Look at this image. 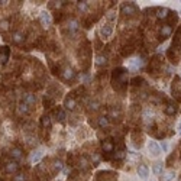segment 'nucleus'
I'll return each instance as SVG.
<instances>
[{
  "instance_id": "nucleus-1",
  "label": "nucleus",
  "mask_w": 181,
  "mask_h": 181,
  "mask_svg": "<svg viewBox=\"0 0 181 181\" xmlns=\"http://www.w3.org/2000/svg\"><path fill=\"white\" fill-rule=\"evenodd\" d=\"M112 83H113V87L116 90L125 88L126 84H128V70H125V68H116L113 71Z\"/></svg>"
},
{
  "instance_id": "nucleus-2",
  "label": "nucleus",
  "mask_w": 181,
  "mask_h": 181,
  "mask_svg": "<svg viewBox=\"0 0 181 181\" xmlns=\"http://www.w3.org/2000/svg\"><path fill=\"white\" fill-rule=\"evenodd\" d=\"M102 149H103V152H105V159H110V156H112V154H113V151H114V144H113V141H112V139H105V141L102 142Z\"/></svg>"
},
{
  "instance_id": "nucleus-3",
  "label": "nucleus",
  "mask_w": 181,
  "mask_h": 181,
  "mask_svg": "<svg viewBox=\"0 0 181 181\" xmlns=\"http://www.w3.org/2000/svg\"><path fill=\"white\" fill-rule=\"evenodd\" d=\"M173 96L175 97L177 102H181V78L175 77L173 83Z\"/></svg>"
},
{
  "instance_id": "nucleus-4",
  "label": "nucleus",
  "mask_w": 181,
  "mask_h": 181,
  "mask_svg": "<svg viewBox=\"0 0 181 181\" xmlns=\"http://www.w3.org/2000/svg\"><path fill=\"white\" fill-rule=\"evenodd\" d=\"M138 12V7L133 4V3H125L122 4V13L125 16H130V15H135Z\"/></svg>"
},
{
  "instance_id": "nucleus-5",
  "label": "nucleus",
  "mask_w": 181,
  "mask_h": 181,
  "mask_svg": "<svg viewBox=\"0 0 181 181\" xmlns=\"http://www.w3.org/2000/svg\"><path fill=\"white\" fill-rule=\"evenodd\" d=\"M112 32H113V26H112L110 23H105V25L100 28V35H102L103 39H107V38H110Z\"/></svg>"
},
{
  "instance_id": "nucleus-6",
  "label": "nucleus",
  "mask_w": 181,
  "mask_h": 181,
  "mask_svg": "<svg viewBox=\"0 0 181 181\" xmlns=\"http://www.w3.org/2000/svg\"><path fill=\"white\" fill-rule=\"evenodd\" d=\"M148 149H149V152H151L154 156H158V155L161 154V148H159V145L156 144L155 141H151V142L148 144Z\"/></svg>"
},
{
  "instance_id": "nucleus-7",
  "label": "nucleus",
  "mask_w": 181,
  "mask_h": 181,
  "mask_svg": "<svg viewBox=\"0 0 181 181\" xmlns=\"http://www.w3.org/2000/svg\"><path fill=\"white\" fill-rule=\"evenodd\" d=\"M39 20H41V23H42L45 28H48V26L51 25V15L46 13V12H42V13L39 15Z\"/></svg>"
},
{
  "instance_id": "nucleus-8",
  "label": "nucleus",
  "mask_w": 181,
  "mask_h": 181,
  "mask_svg": "<svg viewBox=\"0 0 181 181\" xmlns=\"http://www.w3.org/2000/svg\"><path fill=\"white\" fill-rule=\"evenodd\" d=\"M173 34V28L171 26H168V25H164L162 28H161V32H159V35H161V39L164 41V39H167V38H170Z\"/></svg>"
},
{
  "instance_id": "nucleus-9",
  "label": "nucleus",
  "mask_w": 181,
  "mask_h": 181,
  "mask_svg": "<svg viewBox=\"0 0 181 181\" xmlns=\"http://www.w3.org/2000/svg\"><path fill=\"white\" fill-rule=\"evenodd\" d=\"M167 19H168V23H167V25L173 28V26L178 22V13H177V12H171V10H170V13H168V18H167Z\"/></svg>"
},
{
  "instance_id": "nucleus-10",
  "label": "nucleus",
  "mask_w": 181,
  "mask_h": 181,
  "mask_svg": "<svg viewBox=\"0 0 181 181\" xmlns=\"http://www.w3.org/2000/svg\"><path fill=\"white\" fill-rule=\"evenodd\" d=\"M7 60H9V48L1 46L0 48V64H6Z\"/></svg>"
},
{
  "instance_id": "nucleus-11",
  "label": "nucleus",
  "mask_w": 181,
  "mask_h": 181,
  "mask_svg": "<svg viewBox=\"0 0 181 181\" xmlns=\"http://www.w3.org/2000/svg\"><path fill=\"white\" fill-rule=\"evenodd\" d=\"M61 77H62V80H65V81H68V80H72L74 77H75V72L72 71V68H70V67H67L64 71H62V74H61Z\"/></svg>"
},
{
  "instance_id": "nucleus-12",
  "label": "nucleus",
  "mask_w": 181,
  "mask_h": 181,
  "mask_svg": "<svg viewBox=\"0 0 181 181\" xmlns=\"http://www.w3.org/2000/svg\"><path fill=\"white\" fill-rule=\"evenodd\" d=\"M177 105L175 103H173V102H168V105H167V107H165V113L168 114V116H173V114H175L177 113Z\"/></svg>"
},
{
  "instance_id": "nucleus-13",
  "label": "nucleus",
  "mask_w": 181,
  "mask_h": 181,
  "mask_svg": "<svg viewBox=\"0 0 181 181\" xmlns=\"http://www.w3.org/2000/svg\"><path fill=\"white\" fill-rule=\"evenodd\" d=\"M168 13H170V9H167V7L156 9V18L158 19H167L168 18Z\"/></svg>"
},
{
  "instance_id": "nucleus-14",
  "label": "nucleus",
  "mask_w": 181,
  "mask_h": 181,
  "mask_svg": "<svg viewBox=\"0 0 181 181\" xmlns=\"http://www.w3.org/2000/svg\"><path fill=\"white\" fill-rule=\"evenodd\" d=\"M75 105H77V103H75V99H74L72 96H68V97L65 99V103H64V106H65L67 109L74 110V109H75Z\"/></svg>"
},
{
  "instance_id": "nucleus-15",
  "label": "nucleus",
  "mask_w": 181,
  "mask_h": 181,
  "mask_svg": "<svg viewBox=\"0 0 181 181\" xmlns=\"http://www.w3.org/2000/svg\"><path fill=\"white\" fill-rule=\"evenodd\" d=\"M138 174H139V177H141V178H146V177H148V174H149V170L146 168V165L141 164V165L138 167Z\"/></svg>"
},
{
  "instance_id": "nucleus-16",
  "label": "nucleus",
  "mask_w": 181,
  "mask_h": 181,
  "mask_svg": "<svg viewBox=\"0 0 181 181\" xmlns=\"http://www.w3.org/2000/svg\"><path fill=\"white\" fill-rule=\"evenodd\" d=\"M10 156L13 158V159H20L22 158V149L20 148H12V151H10Z\"/></svg>"
},
{
  "instance_id": "nucleus-17",
  "label": "nucleus",
  "mask_w": 181,
  "mask_h": 181,
  "mask_svg": "<svg viewBox=\"0 0 181 181\" xmlns=\"http://www.w3.org/2000/svg\"><path fill=\"white\" fill-rule=\"evenodd\" d=\"M25 41V35L22 32H15L13 34V42L15 43H22Z\"/></svg>"
},
{
  "instance_id": "nucleus-18",
  "label": "nucleus",
  "mask_w": 181,
  "mask_h": 181,
  "mask_svg": "<svg viewBox=\"0 0 181 181\" xmlns=\"http://www.w3.org/2000/svg\"><path fill=\"white\" fill-rule=\"evenodd\" d=\"M25 103H26L28 106H34L36 103V97L34 94H26V96H25Z\"/></svg>"
},
{
  "instance_id": "nucleus-19",
  "label": "nucleus",
  "mask_w": 181,
  "mask_h": 181,
  "mask_svg": "<svg viewBox=\"0 0 181 181\" xmlns=\"http://www.w3.org/2000/svg\"><path fill=\"white\" fill-rule=\"evenodd\" d=\"M106 62H107V57H106V55L102 54V55H97V57H96V65L100 67V65H105Z\"/></svg>"
},
{
  "instance_id": "nucleus-20",
  "label": "nucleus",
  "mask_w": 181,
  "mask_h": 181,
  "mask_svg": "<svg viewBox=\"0 0 181 181\" xmlns=\"http://www.w3.org/2000/svg\"><path fill=\"white\" fill-rule=\"evenodd\" d=\"M41 125H42V128H51V117L46 114V116H42V119H41Z\"/></svg>"
},
{
  "instance_id": "nucleus-21",
  "label": "nucleus",
  "mask_w": 181,
  "mask_h": 181,
  "mask_svg": "<svg viewBox=\"0 0 181 181\" xmlns=\"http://www.w3.org/2000/svg\"><path fill=\"white\" fill-rule=\"evenodd\" d=\"M19 168V165H18V162H9L7 165H6V173H15L16 170Z\"/></svg>"
},
{
  "instance_id": "nucleus-22",
  "label": "nucleus",
  "mask_w": 181,
  "mask_h": 181,
  "mask_svg": "<svg viewBox=\"0 0 181 181\" xmlns=\"http://www.w3.org/2000/svg\"><path fill=\"white\" fill-rule=\"evenodd\" d=\"M174 177H175V173H174V171H168V173H165V174L161 177V181H173Z\"/></svg>"
},
{
  "instance_id": "nucleus-23",
  "label": "nucleus",
  "mask_w": 181,
  "mask_h": 181,
  "mask_svg": "<svg viewBox=\"0 0 181 181\" xmlns=\"http://www.w3.org/2000/svg\"><path fill=\"white\" fill-rule=\"evenodd\" d=\"M55 117H57V120L64 122V119H65V112H64L62 109H57V110H55Z\"/></svg>"
},
{
  "instance_id": "nucleus-24",
  "label": "nucleus",
  "mask_w": 181,
  "mask_h": 181,
  "mask_svg": "<svg viewBox=\"0 0 181 181\" xmlns=\"http://www.w3.org/2000/svg\"><path fill=\"white\" fill-rule=\"evenodd\" d=\"M42 155H43V152H42L41 149L35 151V152L32 154V158H31V159H32V162H38V161H39V159L42 158Z\"/></svg>"
},
{
  "instance_id": "nucleus-25",
  "label": "nucleus",
  "mask_w": 181,
  "mask_h": 181,
  "mask_svg": "<svg viewBox=\"0 0 181 181\" xmlns=\"http://www.w3.org/2000/svg\"><path fill=\"white\" fill-rule=\"evenodd\" d=\"M9 26H10V22H9L7 19L1 20V22H0V32H6V31L9 29Z\"/></svg>"
},
{
  "instance_id": "nucleus-26",
  "label": "nucleus",
  "mask_w": 181,
  "mask_h": 181,
  "mask_svg": "<svg viewBox=\"0 0 181 181\" xmlns=\"http://www.w3.org/2000/svg\"><path fill=\"white\" fill-rule=\"evenodd\" d=\"M99 126H100V128H107L109 126V117H106V116L99 117Z\"/></svg>"
},
{
  "instance_id": "nucleus-27",
  "label": "nucleus",
  "mask_w": 181,
  "mask_h": 181,
  "mask_svg": "<svg viewBox=\"0 0 181 181\" xmlns=\"http://www.w3.org/2000/svg\"><path fill=\"white\" fill-rule=\"evenodd\" d=\"M77 7H78V10H80V12H86V10H87V7H88V1H78Z\"/></svg>"
},
{
  "instance_id": "nucleus-28",
  "label": "nucleus",
  "mask_w": 181,
  "mask_h": 181,
  "mask_svg": "<svg viewBox=\"0 0 181 181\" xmlns=\"http://www.w3.org/2000/svg\"><path fill=\"white\" fill-rule=\"evenodd\" d=\"M132 52H133V46H132V45H129V46H125V48H123V51H122V54H123L125 57L130 55Z\"/></svg>"
},
{
  "instance_id": "nucleus-29",
  "label": "nucleus",
  "mask_w": 181,
  "mask_h": 181,
  "mask_svg": "<svg viewBox=\"0 0 181 181\" xmlns=\"http://www.w3.org/2000/svg\"><path fill=\"white\" fill-rule=\"evenodd\" d=\"M43 105H45V107H49V106L54 105V100H52L49 96H45V99H43Z\"/></svg>"
},
{
  "instance_id": "nucleus-30",
  "label": "nucleus",
  "mask_w": 181,
  "mask_h": 181,
  "mask_svg": "<svg viewBox=\"0 0 181 181\" xmlns=\"http://www.w3.org/2000/svg\"><path fill=\"white\" fill-rule=\"evenodd\" d=\"M161 170H162V162H155L154 164V173L155 174H159Z\"/></svg>"
},
{
  "instance_id": "nucleus-31",
  "label": "nucleus",
  "mask_w": 181,
  "mask_h": 181,
  "mask_svg": "<svg viewBox=\"0 0 181 181\" xmlns=\"http://www.w3.org/2000/svg\"><path fill=\"white\" fill-rule=\"evenodd\" d=\"M70 31H77V28H78V22L77 20H71L70 23H68V26H67Z\"/></svg>"
},
{
  "instance_id": "nucleus-32",
  "label": "nucleus",
  "mask_w": 181,
  "mask_h": 181,
  "mask_svg": "<svg viewBox=\"0 0 181 181\" xmlns=\"http://www.w3.org/2000/svg\"><path fill=\"white\" fill-rule=\"evenodd\" d=\"M54 170H55V171H61V170H62V162H61L60 159L54 161Z\"/></svg>"
},
{
  "instance_id": "nucleus-33",
  "label": "nucleus",
  "mask_w": 181,
  "mask_h": 181,
  "mask_svg": "<svg viewBox=\"0 0 181 181\" xmlns=\"http://www.w3.org/2000/svg\"><path fill=\"white\" fill-rule=\"evenodd\" d=\"M144 83V78H141V77H135L133 80H132V84L133 86H141Z\"/></svg>"
},
{
  "instance_id": "nucleus-34",
  "label": "nucleus",
  "mask_w": 181,
  "mask_h": 181,
  "mask_svg": "<svg viewBox=\"0 0 181 181\" xmlns=\"http://www.w3.org/2000/svg\"><path fill=\"white\" fill-rule=\"evenodd\" d=\"M19 107H20L19 110H20L22 113H28V112H29V106H28L25 102H23V103H20V106H19Z\"/></svg>"
},
{
  "instance_id": "nucleus-35",
  "label": "nucleus",
  "mask_w": 181,
  "mask_h": 181,
  "mask_svg": "<svg viewBox=\"0 0 181 181\" xmlns=\"http://www.w3.org/2000/svg\"><path fill=\"white\" fill-rule=\"evenodd\" d=\"M13 181H26V175L25 174H18L16 177H13Z\"/></svg>"
},
{
  "instance_id": "nucleus-36",
  "label": "nucleus",
  "mask_w": 181,
  "mask_h": 181,
  "mask_svg": "<svg viewBox=\"0 0 181 181\" xmlns=\"http://www.w3.org/2000/svg\"><path fill=\"white\" fill-rule=\"evenodd\" d=\"M107 20L110 22V25L114 22V12H110V13H109V15H107Z\"/></svg>"
},
{
  "instance_id": "nucleus-37",
  "label": "nucleus",
  "mask_w": 181,
  "mask_h": 181,
  "mask_svg": "<svg viewBox=\"0 0 181 181\" xmlns=\"http://www.w3.org/2000/svg\"><path fill=\"white\" fill-rule=\"evenodd\" d=\"M110 116H112V117H116V116L119 117V116H120V112H119V110H114V109H113V110L110 112Z\"/></svg>"
},
{
  "instance_id": "nucleus-38",
  "label": "nucleus",
  "mask_w": 181,
  "mask_h": 181,
  "mask_svg": "<svg viewBox=\"0 0 181 181\" xmlns=\"http://www.w3.org/2000/svg\"><path fill=\"white\" fill-rule=\"evenodd\" d=\"M80 167L87 168V161H86V158H81V159H80Z\"/></svg>"
},
{
  "instance_id": "nucleus-39",
  "label": "nucleus",
  "mask_w": 181,
  "mask_h": 181,
  "mask_svg": "<svg viewBox=\"0 0 181 181\" xmlns=\"http://www.w3.org/2000/svg\"><path fill=\"white\" fill-rule=\"evenodd\" d=\"M90 107L93 109V110H97L99 109V103L97 102H93V103H90Z\"/></svg>"
},
{
  "instance_id": "nucleus-40",
  "label": "nucleus",
  "mask_w": 181,
  "mask_h": 181,
  "mask_svg": "<svg viewBox=\"0 0 181 181\" xmlns=\"http://www.w3.org/2000/svg\"><path fill=\"white\" fill-rule=\"evenodd\" d=\"M161 148H162V151H167V149H168V145H167V142H162Z\"/></svg>"
},
{
  "instance_id": "nucleus-41",
  "label": "nucleus",
  "mask_w": 181,
  "mask_h": 181,
  "mask_svg": "<svg viewBox=\"0 0 181 181\" xmlns=\"http://www.w3.org/2000/svg\"><path fill=\"white\" fill-rule=\"evenodd\" d=\"M178 130H180V133H181V122H180V125H178Z\"/></svg>"
},
{
  "instance_id": "nucleus-42",
  "label": "nucleus",
  "mask_w": 181,
  "mask_h": 181,
  "mask_svg": "<svg viewBox=\"0 0 181 181\" xmlns=\"http://www.w3.org/2000/svg\"><path fill=\"white\" fill-rule=\"evenodd\" d=\"M0 181H1V180H0Z\"/></svg>"
}]
</instances>
